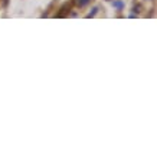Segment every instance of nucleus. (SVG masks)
<instances>
[{
	"instance_id": "f257e3e1",
	"label": "nucleus",
	"mask_w": 157,
	"mask_h": 157,
	"mask_svg": "<svg viewBox=\"0 0 157 157\" xmlns=\"http://www.w3.org/2000/svg\"><path fill=\"white\" fill-rule=\"evenodd\" d=\"M113 6H114V7H117L118 10H121V9L124 7V5H123V2H120V0H118V2H114Z\"/></svg>"
},
{
	"instance_id": "f03ea898",
	"label": "nucleus",
	"mask_w": 157,
	"mask_h": 157,
	"mask_svg": "<svg viewBox=\"0 0 157 157\" xmlns=\"http://www.w3.org/2000/svg\"><path fill=\"white\" fill-rule=\"evenodd\" d=\"M97 12H98V7H94L91 13H88V15H87V17H94L95 15H97Z\"/></svg>"
},
{
	"instance_id": "7ed1b4c3",
	"label": "nucleus",
	"mask_w": 157,
	"mask_h": 157,
	"mask_svg": "<svg viewBox=\"0 0 157 157\" xmlns=\"http://www.w3.org/2000/svg\"><path fill=\"white\" fill-rule=\"evenodd\" d=\"M88 2H89V0H76V3H78L79 6H85V5H88Z\"/></svg>"
}]
</instances>
